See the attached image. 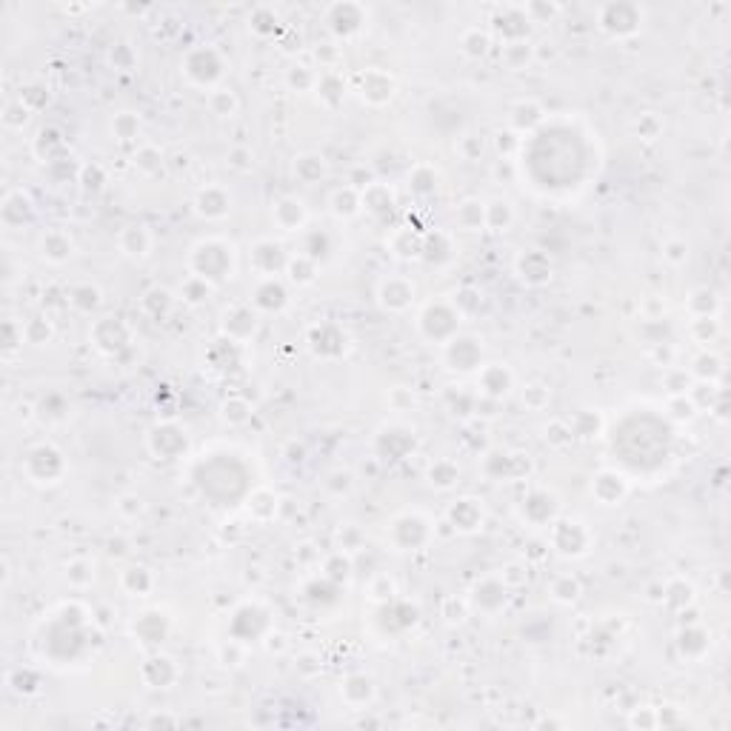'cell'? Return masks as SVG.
Segmentation results:
<instances>
[{
  "label": "cell",
  "instance_id": "ac0fdd59",
  "mask_svg": "<svg viewBox=\"0 0 731 731\" xmlns=\"http://www.w3.org/2000/svg\"><path fill=\"white\" fill-rule=\"evenodd\" d=\"M286 77H289V86H298V89H311V86H318V75L311 72L309 66H291Z\"/></svg>",
  "mask_w": 731,
  "mask_h": 731
},
{
  "label": "cell",
  "instance_id": "83f0119b",
  "mask_svg": "<svg viewBox=\"0 0 731 731\" xmlns=\"http://www.w3.org/2000/svg\"><path fill=\"white\" fill-rule=\"evenodd\" d=\"M248 157H252V155H248L246 149H235V152H232V160H228V163H232L235 169H243V172H246L248 166H252V160H248Z\"/></svg>",
  "mask_w": 731,
  "mask_h": 731
},
{
  "label": "cell",
  "instance_id": "30bf717a",
  "mask_svg": "<svg viewBox=\"0 0 731 731\" xmlns=\"http://www.w3.org/2000/svg\"><path fill=\"white\" fill-rule=\"evenodd\" d=\"M380 295H383V306L386 309H406L409 298H411V286L409 283L400 286V280H389V283H383Z\"/></svg>",
  "mask_w": 731,
  "mask_h": 731
},
{
  "label": "cell",
  "instance_id": "7402d4cb",
  "mask_svg": "<svg viewBox=\"0 0 731 731\" xmlns=\"http://www.w3.org/2000/svg\"><path fill=\"white\" fill-rule=\"evenodd\" d=\"M137 129H140V123H137V117H135V115L123 112V115H117V117H115V132H117V137H120V140H129V137H135V135H137Z\"/></svg>",
  "mask_w": 731,
  "mask_h": 731
},
{
  "label": "cell",
  "instance_id": "d4e9b609",
  "mask_svg": "<svg viewBox=\"0 0 731 731\" xmlns=\"http://www.w3.org/2000/svg\"><path fill=\"white\" fill-rule=\"evenodd\" d=\"M135 163L140 166V169L152 172V169H157V166H160V152H157V149H152V146H146L143 152H137V155H135Z\"/></svg>",
  "mask_w": 731,
  "mask_h": 731
},
{
  "label": "cell",
  "instance_id": "277c9868",
  "mask_svg": "<svg viewBox=\"0 0 731 731\" xmlns=\"http://www.w3.org/2000/svg\"><path fill=\"white\" fill-rule=\"evenodd\" d=\"M120 246H123V252H126V255L143 257L152 248V237H149V232H146L143 226H129L126 232H123V237H120Z\"/></svg>",
  "mask_w": 731,
  "mask_h": 731
},
{
  "label": "cell",
  "instance_id": "9c48e42d",
  "mask_svg": "<svg viewBox=\"0 0 731 731\" xmlns=\"http://www.w3.org/2000/svg\"><path fill=\"white\" fill-rule=\"evenodd\" d=\"M480 383H483V391H489L491 398H500V394L509 391L511 378H509V371L503 366H489L483 371V378H480Z\"/></svg>",
  "mask_w": 731,
  "mask_h": 731
},
{
  "label": "cell",
  "instance_id": "d6986e66",
  "mask_svg": "<svg viewBox=\"0 0 731 731\" xmlns=\"http://www.w3.org/2000/svg\"><path fill=\"white\" fill-rule=\"evenodd\" d=\"M23 334L29 338V343H46L49 338H52V326H49V320H43V318H35L32 323H26L23 326Z\"/></svg>",
  "mask_w": 731,
  "mask_h": 731
},
{
  "label": "cell",
  "instance_id": "ffe728a7",
  "mask_svg": "<svg viewBox=\"0 0 731 731\" xmlns=\"http://www.w3.org/2000/svg\"><path fill=\"white\" fill-rule=\"evenodd\" d=\"M552 594L560 600V603H572V600H577V594H580V583L574 580V577H560L554 586H552Z\"/></svg>",
  "mask_w": 731,
  "mask_h": 731
},
{
  "label": "cell",
  "instance_id": "6da1fadb",
  "mask_svg": "<svg viewBox=\"0 0 731 731\" xmlns=\"http://www.w3.org/2000/svg\"><path fill=\"white\" fill-rule=\"evenodd\" d=\"M354 3H334L331 9H329V23H331V29L338 32V35H354L360 29V23H363V12L360 14H354Z\"/></svg>",
  "mask_w": 731,
  "mask_h": 731
},
{
  "label": "cell",
  "instance_id": "cb8c5ba5",
  "mask_svg": "<svg viewBox=\"0 0 731 731\" xmlns=\"http://www.w3.org/2000/svg\"><path fill=\"white\" fill-rule=\"evenodd\" d=\"M223 417L228 423H243L248 417V406L243 400H226L223 403Z\"/></svg>",
  "mask_w": 731,
  "mask_h": 731
},
{
  "label": "cell",
  "instance_id": "9a60e30c",
  "mask_svg": "<svg viewBox=\"0 0 731 731\" xmlns=\"http://www.w3.org/2000/svg\"><path fill=\"white\" fill-rule=\"evenodd\" d=\"M429 477H431V483H434V486L449 489V486L454 483V480H457V466H451L449 460H440V463H434V466H431Z\"/></svg>",
  "mask_w": 731,
  "mask_h": 731
},
{
  "label": "cell",
  "instance_id": "ba28073f",
  "mask_svg": "<svg viewBox=\"0 0 731 731\" xmlns=\"http://www.w3.org/2000/svg\"><path fill=\"white\" fill-rule=\"evenodd\" d=\"M532 57H534V46L529 40H509L506 49H503V60L511 69H523Z\"/></svg>",
  "mask_w": 731,
  "mask_h": 731
},
{
  "label": "cell",
  "instance_id": "44dd1931",
  "mask_svg": "<svg viewBox=\"0 0 731 731\" xmlns=\"http://www.w3.org/2000/svg\"><path fill=\"white\" fill-rule=\"evenodd\" d=\"M289 271H291V280H295V283H311V280H315V263H311L309 257L291 260Z\"/></svg>",
  "mask_w": 731,
  "mask_h": 731
},
{
  "label": "cell",
  "instance_id": "7a4b0ae2",
  "mask_svg": "<svg viewBox=\"0 0 731 731\" xmlns=\"http://www.w3.org/2000/svg\"><path fill=\"white\" fill-rule=\"evenodd\" d=\"M637 6H625V3H612V6H603L600 12L603 14H614V20H600V26L605 32H612V35H632L637 32V23L640 20H625V14H632Z\"/></svg>",
  "mask_w": 731,
  "mask_h": 731
},
{
  "label": "cell",
  "instance_id": "5bb4252c",
  "mask_svg": "<svg viewBox=\"0 0 731 731\" xmlns=\"http://www.w3.org/2000/svg\"><path fill=\"white\" fill-rule=\"evenodd\" d=\"M460 223L466 228H477L480 223H486V206L477 203V200H469L460 206Z\"/></svg>",
  "mask_w": 731,
  "mask_h": 731
},
{
  "label": "cell",
  "instance_id": "2e32d148",
  "mask_svg": "<svg viewBox=\"0 0 731 731\" xmlns=\"http://www.w3.org/2000/svg\"><path fill=\"white\" fill-rule=\"evenodd\" d=\"M26 120H29V109L23 106L20 100L14 103H6V109H3V123L9 129H23L26 126Z\"/></svg>",
  "mask_w": 731,
  "mask_h": 731
},
{
  "label": "cell",
  "instance_id": "4316f807",
  "mask_svg": "<svg viewBox=\"0 0 731 731\" xmlns=\"http://www.w3.org/2000/svg\"><path fill=\"white\" fill-rule=\"evenodd\" d=\"M685 243H680V240H674V243H668L665 246V260H672V263H683L685 260Z\"/></svg>",
  "mask_w": 731,
  "mask_h": 731
},
{
  "label": "cell",
  "instance_id": "e0dca14e",
  "mask_svg": "<svg viewBox=\"0 0 731 731\" xmlns=\"http://www.w3.org/2000/svg\"><path fill=\"white\" fill-rule=\"evenodd\" d=\"M69 303H72L75 309L89 311V309H95V306L100 303V291H97V289H92V286L75 289V291H72V298H69Z\"/></svg>",
  "mask_w": 731,
  "mask_h": 731
},
{
  "label": "cell",
  "instance_id": "3957f363",
  "mask_svg": "<svg viewBox=\"0 0 731 731\" xmlns=\"http://www.w3.org/2000/svg\"><path fill=\"white\" fill-rule=\"evenodd\" d=\"M275 220L286 228V232H298L306 220V208H303V200L298 197H283L277 206H275Z\"/></svg>",
  "mask_w": 731,
  "mask_h": 731
},
{
  "label": "cell",
  "instance_id": "8992f818",
  "mask_svg": "<svg viewBox=\"0 0 731 731\" xmlns=\"http://www.w3.org/2000/svg\"><path fill=\"white\" fill-rule=\"evenodd\" d=\"M460 46H463V52H466L469 57H483V55L489 52V46H491V35L483 32L480 26H471V29L463 32Z\"/></svg>",
  "mask_w": 731,
  "mask_h": 731
},
{
  "label": "cell",
  "instance_id": "4fadbf2b",
  "mask_svg": "<svg viewBox=\"0 0 731 731\" xmlns=\"http://www.w3.org/2000/svg\"><path fill=\"white\" fill-rule=\"evenodd\" d=\"M295 169L303 180H318L323 172H326V166H323V157L318 155H303L298 163H295Z\"/></svg>",
  "mask_w": 731,
  "mask_h": 731
},
{
  "label": "cell",
  "instance_id": "603a6c76",
  "mask_svg": "<svg viewBox=\"0 0 731 731\" xmlns=\"http://www.w3.org/2000/svg\"><path fill=\"white\" fill-rule=\"evenodd\" d=\"M409 183H411V189L417 195H429V192H434V186H437V175L431 169H426V177H420V172L414 169V175L409 177Z\"/></svg>",
  "mask_w": 731,
  "mask_h": 731
},
{
  "label": "cell",
  "instance_id": "7c38bea8",
  "mask_svg": "<svg viewBox=\"0 0 731 731\" xmlns=\"http://www.w3.org/2000/svg\"><path fill=\"white\" fill-rule=\"evenodd\" d=\"M208 106H212V112L217 117H232L235 109H237V97L228 89H215L212 95H208Z\"/></svg>",
  "mask_w": 731,
  "mask_h": 731
},
{
  "label": "cell",
  "instance_id": "484cf974",
  "mask_svg": "<svg viewBox=\"0 0 731 731\" xmlns=\"http://www.w3.org/2000/svg\"><path fill=\"white\" fill-rule=\"evenodd\" d=\"M523 400H529V406H532V409H540L543 403L549 400V391L543 389V386H529V389H526V394H523Z\"/></svg>",
  "mask_w": 731,
  "mask_h": 731
},
{
  "label": "cell",
  "instance_id": "8fae6325",
  "mask_svg": "<svg viewBox=\"0 0 731 731\" xmlns=\"http://www.w3.org/2000/svg\"><path fill=\"white\" fill-rule=\"evenodd\" d=\"M331 206H334V215L351 217V215H358V208L363 206V200L358 197V192H354V189H340V192H334Z\"/></svg>",
  "mask_w": 731,
  "mask_h": 731
},
{
  "label": "cell",
  "instance_id": "5b68a950",
  "mask_svg": "<svg viewBox=\"0 0 731 731\" xmlns=\"http://www.w3.org/2000/svg\"><path fill=\"white\" fill-rule=\"evenodd\" d=\"M40 248H43V257L46 260L60 263V260H66L72 255V240L64 232H49L43 237V243H40Z\"/></svg>",
  "mask_w": 731,
  "mask_h": 731
},
{
  "label": "cell",
  "instance_id": "52a82bcc",
  "mask_svg": "<svg viewBox=\"0 0 731 731\" xmlns=\"http://www.w3.org/2000/svg\"><path fill=\"white\" fill-rule=\"evenodd\" d=\"M197 212L203 217H223L228 212V197L220 189H208L197 197Z\"/></svg>",
  "mask_w": 731,
  "mask_h": 731
}]
</instances>
